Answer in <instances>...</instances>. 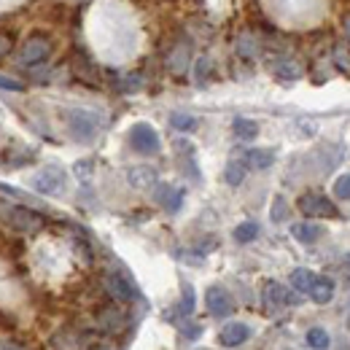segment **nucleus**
I'll list each match as a JSON object with an SVG mask.
<instances>
[{"instance_id":"nucleus-5","label":"nucleus","mask_w":350,"mask_h":350,"mask_svg":"<svg viewBox=\"0 0 350 350\" xmlns=\"http://www.w3.org/2000/svg\"><path fill=\"white\" fill-rule=\"evenodd\" d=\"M130 146L137 154L151 157V154H159V146H162V143H159V135H157V130H154L151 124L137 122L130 130Z\"/></svg>"},{"instance_id":"nucleus-30","label":"nucleus","mask_w":350,"mask_h":350,"mask_svg":"<svg viewBox=\"0 0 350 350\" xmlns=\"http://www.w3.org/2000/svg\"><path fill=\"white\" fill-rule=\"evenodd\" d=\"M283 219H286V200L278 197L275 205H272V221H283Z\"/></svg>"},{"instance_id":"nucleus-27","label":"nucleus","mask_w":350,"mask_h":350,"mask_svg":"<svg viewBox=\"0 0 350 350\" xmlns=\"http://www.w3.org/2000/svg\"><path fill=\"white\" fill-rule=\"evenodd\" d=\"M334 197L342 200V202H348L350 200V173L340 175V178L334 180Z\"/></svg>"},{"instance_id":"nucleus-10","label":"nucleus","mask_w":350,"mask_h":350,"mask_svg":"<svg viewBox=\"0 0 350 350\" xmlns=\"http://www.w3.org/2000/svg\"><path fill=\"white\" fill-rule=\"evenodd\" d=\"M105 291H108V294H111L116 302H132V299L137 297L135 286H132L124 275H119V272L105 275Z\"/></svg>"},{"instance_id":"nucleus-28","label":"nucleus","mask_w":350,"mask_h":350,"mask_svg":"<svg viewBox=\"0 0 350 350\" xmlns=\"http://www.w3.org/2000/svg\"><path fill=\"white\" fill-rule=\"evenodd\" d=\"M237 51H240L243 57H254V54L259 51V44H256L251 36H243V38L237 41Z\"/></svg>"},{"instance_id":"nucleus-33","label":"nucleus","mask_w":350,"mask_h":350,"mask_svg":"<svg viewBox=\"0 0 350 350\" xmlns=\"http://www.w3.org/2000/svg\"><path fill=\"white\" fill-rule=\"evenodd\" d=\"M14 49V41H11V36H5V33H0V59L8 54Z\"/></svg>"},{"instance_id":"nucleus-31","label":"nucleus","mask_w":350,"mask_h":350,"mask_svg":"<svg viewBox=\"0 0 350 350\" xmlns=\"http://www.w3.org/2000/svg\"><path fill=\"white\" fill-rule=\"evenodd\" d=\"M0 350H30L27 345H22L19 340H11V337H0Z\"/></svg>"},{"instance_id":"nucleus-22","label":"nucleus","mask_w":350,"mask_h":350,"mask_svg":"<svg viewBox=\"0 0 350 350\" xmlns=\"http://www.w3.org/2000/svg\"><path fill=\"white\" fill-rule=\"evenodd\" d=\"M315 272H310L305 267H299V269H294L291 272V286L299 291V294H310V288H312V283H315Z\"/></svg>"},{"instance_id":"nucleus-6","label":"nucleus","mask_w":350,"mask_h":350,"mask_svg":"<svg viewBox=\"0 0 350 350\" xmlns=\"http://www.w3.org/2000/svg\"><path fill=\"white\" fill-rule=\"evenodd\" d=\"M65 180H68V175L62 167H57V165H51V167H44L41 173L33 175V189L36 191H41V194H62L65 191Z\"/></svg>"},{"instance_id":"nucleus-26","label":"nucleus","mask_w":350,"mask_h":350,"mask_svg":"<svg viewBox=\"0 0 350 350\" xmlns=\"http://www.w3.org/2000/svg\"><path fill=\"white\" fill-rule=\"evenodd\" d=\"M170 124H173L178 132H191L197 127V119L189 116V113H173V116H170Z\"/></svg>"},{"instance_id":"nucleus-20","label":"nucleus","mask_w":350,"mask_h":350,"mask_svg":"<svg viewBox=\"0 0 350 350\" xmlns=\"http://www.w3.org/2000/svg\"><path fill=\"white\" fill-rule=\"evenodd\" d=\"M232 130H234V137H240V140H254V137L259 135V124H256L254 119L237 116V119L232 122Z\"/></svg>"},{"instance_id":"nucleus-21","label":"nucleus","mask_w":350,"mask_h":350,"mask_svg":"<svg viewBox=\"0 0 350 350\" xmlns=\"http://www.w3.org/2000/svg\"><path fill=\"white\" fill-rule=\"evenodd\" d=\"M332 59H334V68L350 79V44H345V41L334 44V49H332Z\"/></svg>"},{"instance_id":"nucleus-24","label":"nucleus","mask_w":350,"mask_h":350,"mask_svg":"<svg viewBox=\"0 0 350 350\" xmlns=\"http://www.w3.org/2000/svg\"><path fill=\"white\" fill-rule=\"evenodd\" d=\"M307 345H310L312 350H329V345H332L329 332L321 329V326H312V329L307 332Z\"/></svg>"},{"instance_id":"nucleus-11","label":"nucleus","mask_w":350,"mask_h":350,"mask_svg":"<svg viewBox=\"0 0 350 350\" xmlns=\"http://www.w3.org/2000/svg\"><path fill=\"white\" fill-rule=\"evenodd\" d=\"M262 294H264V305L269 307V310H278V307H286L294 302V294L286 286H280L278 280H267Z\"/></svg>"},{"instance_id":"nucleus-7","label":"nucleus","mask_w":350,"mask_h":350,"mask_svg":"<svg viewBox=\"0 0 350 350\" xmlns=\"http://www.w3.org/2000/svg\"><path fill=\"white\" fill-rule=\"evenodd\" d=\"M97 127H100V122L89 111H70L68 113V130H70V135L76 140H81V143H89L97 135Z\"/></svg>"},{"instance_id":"nucleus-23","label":"nucleus","mask_w":350,"mask_h":350,"mask_svg":"<svg viewBox=\"0 0 350 350\" xmlns=\"http://www.w3.org/2000/svg\"><path fill=\"white\" fill-rule=\"evenodd\" d=\"M245 170H248V165H245V162L232 159V162L226 165V170H224V180H226L229 186H240V183L245 180Z\"/></svg>"},{"instance_id":"nucleus-3","label":"nucleus","mask_w":350,"mask_h":350,"mask_svg":"<svg viewBox=\"0 0 350 350\" xmlns=\"http://www.w3.org/2000/svg\"><path fill=\"white\" fill-rule=\"evenodd\" d=\"M5 219H8V224H11V229H16V232H22V234H36V232H41V229L46 226L44 216H41L38 211L25 208V205H14V208H8Z\"/></svg>"},{"instance_id":"nucleus-29","label":"nucleus","mask_w":350,"mask_h":350,"mask_svg":"<svg viewBox=\"0 0 350 350\" xmlns=\"http://www.w3.org/2000/svg\"><path fill=\"white\" fill-rule=\"evenodd\" d=\"M0 89H8V92H25V84L16 81V79H11V76H3V73H0Z\"/></svg>"},{"instance_id":"nucleus-19","label":"nucleus","mask_w":350,"mask_h":350,"mask_svg":"<svg viewBox=\"0 0 350 350\" xmlns=\"http://www.w3.org/2000/svg\"><path fill=\"white\" fill-rule=\"evenodd\" d=\"M272 162H275V151H269V148H251L245 154V165L254 170H267Z\"/></svg>"},{"instance_id":"nucleus-25","label":"nucleus","mask_w":350,"mask_h":350,"mask_svg":"<svg viewBox=\"0 0 350 350\" xmlns=\"http://www.w3.org/2000/svg\"><path fill=\"white\" fill-rule=\"evenodd\" d=\"M259 237V224L256 221H243L237 229H234V240L237 243H251Z\"/></svg>"},{"instance_id":"nucleus-1","label":"nucleus","mask_w":350,"mask_h":350,"mask_svg":"<svg viewBox=\"0 0 350 350\" xmlns=\"http://www.w3.org/2000/svg\"><path fill=\"white\" fill-rule=\"evenodd\" d=\"M51 51H54L51 38L36 33V36H30V38L22 44L16 59H19V65H25V68H36V65H44L46 59L51 57Z\"/></svg>"},{"instance_id":"nucleus-2","label":"nucleus","mask_w":350,"mask_h":350,"mask_svg":"<svg viewBox=\"0 0 350 350\" xmlns=\"http://www.w3.org/2000/svg\"><path fill=\"white\" fill-rule=\"evenodd\" d=\"M297 208L305 213L307 219H337V216H340L337 205H334L329 197L318 194V191H307V194H302V197L297 200Z\"/></svg>"},{"instance_id":"nucleus-34","label":"nucleus","mask_w":350,"mask_h":350,"mask_svg":"<svg viewBox=\"0 0 350 350\" xmlns=\"http://www.w3.org/2000/svg\"><path fill=\"white\" fill-rule=\"evenodd\" d=\"M89 167H92V162H79V165H76V173L81 175V178H87Z\"/></svg>"},{"instance_id":"nucleus-35","label":"nucleus","mask_w":350,"mask_h":350,"mask_svg":"<svg viewBox=\"0 0 350 350\" xmlns=\"http://www.w3.org/2000/svg\"><path fill=\"white\" fill-rule=\"evenodd\" d=\"M345 30H348V38H350V16H345Z\"/></svg>"},{"instance_id":"nucleus-12","label":"nucleus","mask_w":350,"mask_h":350,"mask_svg":"<svg viewBox=\"0 0 350 350\" xmlns=\"http://www.w3.org/2000/svg\"><path fill=\"white\" fill-rule=\"evenodd\" d=\"M189 62H191V44L189 41H178L167 54V70L173 76H183L189 70Z\"/></svg>"},{"instance_id":"nucleus-32","label":"nucleus","mask_w":350,"mask_h":350,"mask_svg":"<svg viewBox=\"0 0 350 350\" xmlns=\"http://www.w3.org/2000/svg\"><path fill=\"white\" fill-rule=\"evenodd\" d=\"M194 310V291H191V286H186V294H183V307H180V312H191Z\"/></svg>"},{"instance_id":"nucleus-8","label":"nucleus","mask_w":350,"mask_h":350,"mask_svg":"<svg viewBox=\"0 0 350 350\" xmlns=\"http://www.w3.org/2000/svg\"><path fill=\"white\" fill-rule=\"evenodd\" d=\"M124 323H127V312L116 305V302H111V305L97 310V326H100V332L116 334V332L124 329Z\"/></svg>"},{"instance_id":"nucleus-4","label":"nucleus","mask_w":350,"mask_h":350,"mask_svg":"<svg viewBox=\"0 0 350 350\" xmlns=\"http://www.w3.org/2000/svg\"><path fill=\"white\" fill-rule=\"evenodd\" d=\"M92 345V334L81 326H62L51 334V348L54 350H87Z\"/></svg>"},{"instance_id":"nucleus-9","label":"nucleus","mask_w":350,"mask_h":350,"mask_svg":"<svg viewBox=\"0 0 350 350\" xmlns=\"http://www.w3.org/2000/svg\"><path fill=\"white\" fill-rule=\"evenodd\" d=\"M205 305H208V312L216 315V318H226V315L234 312L232 297H229L226 288H221V286H211V288H208V294H205Z\"/></svg>"},{"instance_id":"nucleus-15","label":"nucleus","mask_w":350,"mask_h":350,"mask_svg":"<svg viewBox=\"0 0 350 350\" xmlns=\"http://www.w3.org/2000/svg\"><path fill=\"white\" fill-rule=\"evenodd\" d=\"M157 202H159L167 213H178V211H180V205H183V189L162 183V186L157 189Z\"/></svg>"},{"instance_id":"nucleus-18","label":"nucleus","mask_w":350,"mask_h":350,"mask_svg":"<svg viewBox=\"0 0 350 350\" xmlns=\"http://www.w3.org/2000/svg\"><path fill=\"white\" fill-rule=\"evenodd\" d=\"M291 234L299 240V243H305V245H310V243H315L321 234H323V229L318 226V224H310V221H299V224H294L291 226Z\"/></svg>"},{"instance_id":"nucleus-14","label":"nucleus","mask_w":350,"mask_h":350,"mask_svg":"<svg viewBox=\"0 0 350 350\" xmlns=\"http://www.w3.org/2000/svg\"><path fill=\"white\" fill-rule=\"evenodd\" d=\"M272 73H275V79H280V81H297V79H302L305 68H302V62L294 59V57H280V59L272 65Z\"/></svg>"},{"instance_id":"nucleus-36","label":"nucleus","mask_w":350,"mask_h":350,"mask_svg":"<svg viewBox=\"0 0 350 350\" xmlns=\"http://www.w3.org/2000/svg\"><path fill=\"white\" fill-rule=\"evenodd\" d=\"M348 323H350V318H348Z\"/></svg>"},{"instance_id":"nucleus-16","label":"nucleus","mask_w":350,"mask_h":350,"mask_svg":"<svg viewBox=\"0 0 350 350\" xmlns=\"http://www.w3.org/2000/svg\"><path fill=\"white\" fill-rule=\"evenodd\" d=\"M127 180H130L135 189H151L157 183V170L154 167H146V165H137V167H130Z\"/></svg>"},{"instance_id":"nucleus-17","label":"nucleus","mask_w":350,"mask_h":350,"mask_svg":"<svg viewBox=\"0 0 350 350\" xmlns=\"http://www.w3.org/2000/svg\"><path fill=\"white\" fill-rule=\"evenodd\" d=\"M332 297H334V283H332L329 278H315V283H312V288H310V299H312L315 305H329Z\"/></svg>"},{"instance_id":"nucleus-13","label":"nucleus","mask_w":350,"mask_h":350,"mask_svg":"<svg viewBox=\"0 0 350 350\" xmlns=\"http://www.w3.org/2000/svg\"><path fill=\"white\" fill-rule=\"evenodd\" d=\"M251 337V329L245 326V323H226L224 329L219 332V342L224 348H237V345H243L245 340Z\"/></svg>"}]
</instances>
